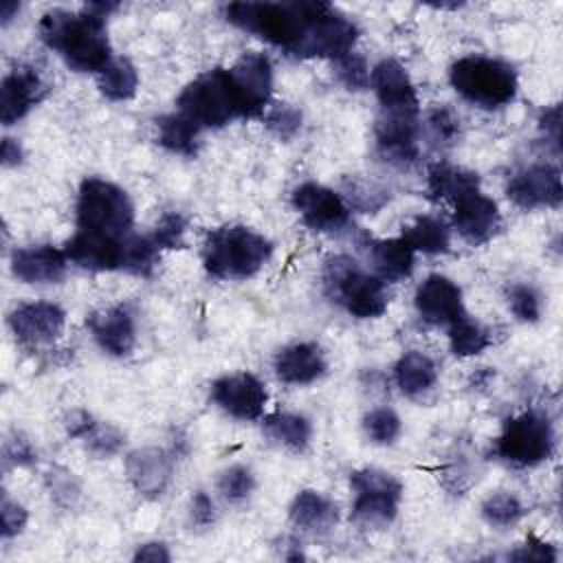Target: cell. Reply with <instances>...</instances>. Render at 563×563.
Masks as SVG:
<instances>
[{
    "instance_id": "6da1fadb",
    "label": "cell",
    "mask_w": 563,
    "mask_h": 563,
    "mask_svg": "<svg viewBox=\"0 0 563 563\" xmlns=\"http://www.w3.org/2000/svg\"><path fill=\"white\" fill-rule=\"evenodd\" d=\"M37 31L42 42L59 53L64 62L77 73L99 75L112 59L106 18L92 13L86 7L79 13L51 9L42 15Z\"/></svg>"
},
{
    "instance_id": "7a4b0ae2",
    "label": "cell",
    "mask_w": 563,
    "mask_h": 563,
    "mask_svg": "<svg viewBox=\"0 0 563 563\" xmlns=\"http://www.w3.org/2000/svg\"><path fill=\"white\" fill-rule=\"evenodd\" d=\"M319 2H231L224 18L233 26L253 33L290 55L301 44Z\"/></svg>"
},
{
    "instance_id": "3957f363",
    "label": "cell",
    "mask_w": 563,
    "mask_h": 563,
    "mask_svg": "<svg viewBox=\"0 0 563 563\" xmlns=\"http://www.w3.org/2000/svg\"><path fill=\"white\" fill-rule=\"evenodd\" d=\"M273 244L262 233L244 224L213 229L202 244V264L211 277L246 279L271 257Z\"/></svg>"
},
{
    "instance_id": "277c9868",
    "label": "cell",
    "mask_w": 563,
    "mask_h": 563,
    "mask_svg": "<svg viewBox=\"0 0 563 563\" xmlns=\"http://www.w3.org/2000/svg\"><path fill=\"white\" fill-rule=\"evenodd\" d=\"M323 286L332 301L341 303L356 319H376L387 310L385 282L363 271L347 255H332L323 264Z\"/></svg>"
},
{
    "instance_id": "5b68a950",
    "label": "cell",
    "mask_w": 563,
    "mask_h": 563,
    "mask_svg": "<svg viewBox=\"0 0 563 563\" xmlns=\"http://www.w3.org/2000/svg\"><path fill=\"white\" fill-rule=\"evenodd\" d=\"M449 79L462 99L486 110L501 108L517 95V75L512 66L484 55L460 57L451 66Z\"/></svg>"
},
{
    "instance_id": "8992f818",
    "label": "cell",
    "mask_w": 563,
    "mask_h": 563,
    "mask_svg": "<svg viewBox=\"0 0 563 563\" xmlns=\"http://www.w3.org/2000/svg\"><path fill=\"white\" fill-rule=\"evenodd\" d=\"M79 231L99 233L108 238H125L134 224V207L128 194L103 178H86L75 205Z\"/></svg>"
},
{
    "instance_id": "52a82bcc",
    "label": "cell",
    "mask_w": 563,
    "mask_h": 563,
    "mask_svg": "<svg viewBox=\"0 0 563 563\" xmlns=\"http://www.w3.org/2000/svg\"><path fill=\"white\" fill-rule=\"evenodd\" d=\"M178 112L202 128H222L231 119L242 117L229 70L213 68L196 77L178 95Z\"/></svg>"
},
{
    "instance_id": "ba28073f",
    "label": "cell",
    "mask_w": 563,
    "mask_h": 563,
    "mask_svg": "<svg viewBox=\"0 0 563 563\" xmlns=\"http://www.w3.org/2000/svg\"><path fill=\"white\" fill-rule=\"evenodd\" d=\"M354 493L352 519L365 528H387L402 499V484L391 473L380 468H361L350 475Z\"/></svg>"
},
{
    "instance_id": "9c48e42d",
    "label": "cell",
    "mask_w": 563,
    "mask_h": 563,
    "mask_svg": "<svg viewBox=\"0 0 563 563\" xmlns=\"http://www.w3.org/2000/svg\"><path fill=\"white\" fill-rule=\"evenodd\" d=\"M554 451L552 422L537 411L510 418L495 440V455L515 466H537Z\"/></svg>"
},
{
    "instance_id": "30bf717a",
    "label": "cell",
    "mask_w": 563,
    "mask_h": 563,
    "mask_svg": "<svg viewBox=\"0 0 563 563\" xmlns=\"http://www.w3.org/2000/svg\"><path fill=\"white\" fill-rule=\"evenodd\" d=\"M358 37L356 24L328 2H319L301 44L292 51L295 57H341L354 51Z\"/></svg>"
},
{
    "instance_id": "8fae6325",
    "label": "cell",
    "mask_w": 563,
    "mask_h": 563,
    "mask_svg": "<svg viewBox=\"0 0 563 563\" xmlns=\"http://www.w3.org/2000/svg\"><path fill=\"white\" fill-rule=\"evenodd\" d=\"M229 77L238 97L242 117H262L271 103L273 66L264 53H244L231 68Z\"/></svg>"
},
{
    "instance_id": "7c38bea8",
    "label": "cell",
    "mask_w": 563,
    "mask_h": 563,
    "mask_svg": "<svg viewBox=\"0 0 563 563\" xmlns=\"http://www.w3.org/2000/svg\"><path fill=\"white\" fill-rule=\"evenodd\" d=\"M290 202L301 222L312 231H341L350 222V207L345 200L319 183L308 180L295 187Z\"/></svg>"
},
{
    "instance_id": "4fadbf2b",
    "label": "cell",
    "mask_w": 563,
    "mask_h": 563,
    "mask_svg": "<svg viewBox=\"0 0 563 563\" xmlns=\"http://www.w3.org/2000/svg\"><path fill=\"white\" fill-rule=\"evenodd\" d=\"M211 400L224 413L238 420H257L264 413L268 394L257 376L249 372H235L213 380Z\"/></svg>"
},
{
    "instance_id": "5bb4252c",
    "label": "cell",
    "mask_w": 563,
    "mask_h": 563,
    "mask_svg": "<svg viewBox=\"0 0 563 563\" xmlns=\"http://www.w3.org/2000/svg\"><path fill=\"white\" fill-rule=\"evenodd\" d=\"M508 198L521 209H556L563 200L561 172L554 165L537 163L530 165L515 176H510L506 187Z\"/></svg>"
},
{
    "instance_id": "9a60e30c",
    "label": "cell",
    "mask_w": 563,
    "mask_h": 563,
    "mask_svg": "<svg viewBox=\"0 0 563 563\" xmlns=\"http://www.w3.org/2000/svg\"><path fill=\"white\" fill-rule=\"evenodd\" d=\"M66 325V312L53 301H26L11 310L9 328L22 345L40 347L57 341Z\"/></svg>"
},
{
    "instance_id": "2e32d148",
    "label": "cell",
    "mask_w": 563,
    "mask_h": 563,
    "mask_svg": "<svg viewBox=\"0 0 563 563\" xmlns=\"http://www.w3.org/2000/svg\"><path fill=\"white\" fill-rule=\"evenodd\" d=\"M374 134H376V145L387 161L407 165L418 158V136H420L418 112L380 110Z\"/></svg>"
},
{
    "instance_id": "e0dca14e",
    "label": "cell",
    "mask_w": 563,
    "mask_h": 563,
    "mask_svg": "<svg viewBox=\"0 0 563 563\" xmlns=\"http://www.w3.org/2000/svg\"><path fill=\"white\" fill-rule=\"evenodd\" d=\"M453 227L473 246L488 242L501 227V213L493 198L479 189L453 202Z\"/></svg>"
},
{
    "instance_id": "ac0fdd59",
    "label": "cell",
    "mask_w": 563,
    "mask_h": 563,
    "mask_svg": "<svg viewBox=\"0 0 563 563\" xmlns=\"http://www.w3.org/2000/svg\"><path fill=\"white\" fill-rule=\"evenodd\" d=\"M413 306L418 314L433 325H451L466 314L460 286L444 275H429L418 286Z\"/></svg>"
},
{
    "instance_id": "d6986e66",
    "label": "cell",
    "mask_w": 563,
    "mask_h": 563,
    "mask_svg": "<svg viewBox=\"0 0 563 563\" xmlns=\"http://www.w3.org/2000/svg\"><path fill=\"white\" fill-rule=\"evenodd\" d=\"M125 473L132 488L143 497H161L174 473V457L158 446H143L125 457Z\"/></svg>"
},
{
    "instance_id": "ffe728a7",
    "label": "cell",
    "mask_w": 563,
    "mask_h": 563,
    "mask_svg": "<svg viewBox=\"0 0 563 563\" xmlns=\"http://www.w3.org/2000/svg\"><path fill=\"white\" fill-rule=\"evenodd\" d=\"M46 95V84L33 66H15L0 86V119L4 125L20 121Z\"/></svg>"
},
{
    "instance_id": "44dd1931",
    "label": "cell",
    "mask_w": 563,
    "mask_h": 563,
    "mask_svg": "<svg viewBox=\"0 0 563 563\" xmlns=\"http://www.w3.org/2000/svg\"><path fill=\"white\" fill-rule=\"evenodd\" d=\"M64 253L68 262L88 271H121L123 238L117 240L77 229V233L66 242Z\"/></svg>"
},
{
    "instance_id": "7402d4cb",
    "label": "cell",
    "mask_w": 563,
    "mask_h": 563,
    "mask_svg": "<svg viewBox=\"0 0 563 563\" xmlns=\"http://www.w3.org/2000/svg\"><path fill=\"white\" fill-rule=\"evenodd\" d=\"M68 257L51 244L18 249L11 255V271L24 284H57L64 279Z\"/></svg>"
},
{
    "instance_id": "603a6c76",
    "label": "cell",
    "mask_w": 563,
    "mask_h": 563,
    "mask_svg": "<svg viewBox=\"0 0 563 563\" xmlns=\"http://www.w3.org/2000/svg\"><path fill=\"white\" fill-rule=\"evenodd\" d=\"M369 86L374 88L380 110H413L418 112L416 88L405 66L391 57L380 59L369 70Z\"/></svg>"
},
{
    "instance_id": "cb8c5ba5",
    "label": "cell",
    "mask_w": 563,
    "mask_h": 563,
    "mask_svg": "<svg viewBox=\"0 0 563 563\" xmlns=\"http://www.w3.org/2000/svg\"><path fill=\"white\" fill-rule=\"evenodd\" d=\"M88 330L97 345L112 356H128L136 343L134 317L123 306H112L88 317Z\"/></svg>"
},
{
    "instance_id": "d4e9b609",
    "label": "cell",
    "mask_w": 563,
    "mask_h": 563,
    "mask_svg": "<svg viewBox=\"0 0 563 563\" xmlns=\"http://www.w3.org/2000/svg\"><path fill=\"white\" fill-rule=\"evenodd\" d=\"M328 369L325 356L317 343H292L277 352L275 374L286 385H308L321 378Z\"/></svg>"
},
{
    "instance_id": "484cf974",
    "label": "cell",
    "mask_w": 563,
    "mask_h": 563,
    "mask_svg": "<svg viewBox=\"0 0 563 563\" xmlns=\"http://www.w3.org/2000/svg\"><path fill=\"white\" fill-rule=\"evenodd\" d=\"M288 517L292 526H297L303 532L325 534L336 526L339 508L332 499L317 490H301L295 495L288 508Z\"/></svg>"
},
{
    "instance_id": "4316f807",
    "label": "cell",
    "mask_w": 563,
    "mask_h": 563,
    "mask_svg": "<svg viewBox=\"0 0 563 563\" xmlns=\"http://www.w3.org/2000/svg\"><path fill=\"white\" fill-rule=\"evenodd\" d=\"M369 262L374 264V275L383 282H400L413 271V251L402 238L391 240H372L369 242Z\"/></svg>"
},
{
    "instance_id": "83f0119b",
    "label": "cell",
    "mask_w": 563,
    "mask_h": 563,
    "mask_svg": "<svg viewBox=\"0 0 563 563\" xmlns=\"http://www.w3.org/2000/svg\"><path fill=\"white\" fill-rule=\"evenodd\" d=\"M394 378H396L398 389L405 396L420 398L422 394H427L435 385L438 367L427 354H422L418 350H411V352H405L396 361Z\"/></svg>"
},
{
    "instance_id": "f1b7e54d",
    "label": "cell",
    "mask_w": 563,
    "mask_h": 563,
    "mask_svg": "<svg viewBox=\"0 0 563 563\" xmlns=\"http://www.w3.org/2000/svg\"><path fill=\"white\" fill-rule=\"evenodd\" d=\"M475 189H479V176L475 172L449 163H435L429 167L427 191L433 200L455 202Z\"/></svg>"
},
{
    "instance_id": "f546056e",
    "label": "cell",
    "mask_w": 563,
    "mask_h": 563,
    "mask_svg": "<svg viewBox=\"0 0 563 563\" xmlns=\"http://www.w3.org/2000/svg\"><path fill=\"white\" fill-rule=\"evenodd\" d=\"M402 240L413 253L418 251L424 255H438L449 251L451 233L442 220L433 216H418L402 227Z\"/></svg>"
},
{
    "instance_id": "4dcf8cb0",
    "label": "cell",
    "mask_w": 563,
    "mask_h": 563,
    "mask_svg": "<svg viewBox=\"0 0 563 563\" xmlns=\"http://www.w3.org/2000/svg\"><path fill=\"white\" fill-rule=\"evenodd\" d=\"M156 128H158V143L165 150L180 156H196L200 128L191 119H187L180 112H172L161 117L156 121Z\"/></svg>"
},
{
    "instance_id": "1f68e13d",
    "label": "cell",
    "mask_w": 563,
    "mask_h": 563,
    "mask_svg": "<svg viewBox=\"0 0 563 563\" xmlns=\"http://www.w3.org/2000/svg\"><path fill=\"white\" fill-rule=\"evenodd\" d=\"M264 431L290 451H303L310 442V422L292 411H273L264 418Z\"/></svg>"
},
{
    "instance_id": "d6a6232c",
    "label": "cell",
    "mask_w": 563,
    "mask_h": 563,
    "mask_svg": "<svg viewBox=\"0 0 563 563\" xmlns=\"http://www.w3.org/2000/svg\"><path fill=\"white\" fill-rule=\"evenodd\" d=\"M97 84L101 95H106L110 101H128L136 95L139 73L130 59L112 57L110 64L97 75Z\"/></svg>"
},
{
    "instance_id": "836d02e7",
    "label": "cell",
    "mask_w": 563,
    "mask_h": 563,
    "mask_svg": "<svg viewBox=\"0 0 563 563\" xmlns=\"http://www.w3.org/2000/svg\"><path fill=\"white\" fill-rule=\"evenodd\" d=\"M490 345V334L484 325L468 319L466 314L449 325V347L455 356L466 358L484 352Z\"/></svg>"
},
{
    "instance_id": "e575fe53",
    "label": "cell",
    "mask_w": 563,
    "mask_h": 563,
    "mask_svg": "<svg viewBox=\"0 0 563 563\" xmlns=\"http://www.w3.org/2000/svg\"><path fill=\"white\" fill-rule=\"evenodd\" d=\"M158 255H161V249L156 246L152 235H125L121 271L147 277V275H152V271L158 262Z\"/></svg>"
},
{
    "instance_id": "d590c367",
    "label": "cell",
    "mask_w": 563,
    "mask_h": 563,
    "mask_svg": "<svg viewBox=\"0 0 563 563\" xmlns=\"http://www.w3.org/2000/svg\"><path fill=\"white\" fill-rule=\"evenodd\" d=\"M79 440L97 457L117 455L123 449V444H125V435L114 424L101 422L97 418L92 420V424L86 429V433Z\"/></svg>"
},
{
    "instance_id": "8d00e7d4",
    "label": "cell",
    "mask_w": 563,
    "mask_h": 563,
    "mask_svg": "<svg viewBox=\"0 0 563 563\" xmlns=\"http://www.w3.org/2000/svg\"><path fill=\"white\" fill-rule=\"evenodd\" d=\"M482 515L490 526H512L523 517V506L512 493H495L482 504Z\"/></svg>"
},
{
    "instance_id": "74e56055",
    "label": "cell",
    "mask_w": 563,
    "mask_h": 563,
    "mask_svg": "<svg viewBox=\"0 0 563 563\" xmlns=\"http://www.w3.org/2000/svg\"><path fill=\"white\" fill-rule=\"evenodd\" d=\"M363 429L367 438L376 444H391L400 435V418L394 409L389 407H376L363 418Z\"/></svg>"
},
{
    "instance_id": "f35d334b",
    "label": "cell",
    "mask_w": 563,
    "mask_h": 563,
    "mask_svg": "<svg viewBox=\"0 0 563 563\" xmlns=\"http://www.w3.org/2000/svg\"><path fill=\"white\" fill-rule=\"evenodd\" d=\"M255 488V477L251 473V468L235 464L222 471V475L218 477V490L227 501H242L246 499Z\"/></svg>"
},
{
    "instance_id": "ab89813d",
    "label": "cell",
    "mask_w": 563,
    "mask_h": 563,
    "mask_svg": "<svg viewBox=\"0 0 563 563\" xmlns=\"http://www.w3.org/2000/svg\"><path fill=\"white\" fill-rule=\"evenodd\" d=\"M46 490L51 499L66 510L75 508L81 499V486L66 468H53L46 473Z\"/></svg>"
},
{
    "instance_id": "60d3db41",
    "label": "cell",
    "mask_w": 563,
    "mask_h": 563,
    "mask_svg": "<svg viewBox=\"0 0 563 563\" xmlns=\"http://www.w3.org/2000/svg\"><path fill=\"white\" fill-rule=\"evenodd\" d=\"M334 73L336 79L347 88V90H363L369 84V68L363 55L350 51L341 57L334 59Z\"/></svg>"
},
{
    "instance_id": "b9f144b4",
    "label": "cell",
    "mask_w": 563,
    "mask_h": 563,
    "mask_svg": "<svg viewBox=\"0 0 563 563\" xmlns=\"http://www.w3.org/2000/svg\"><path fill=\"white\" fill-rule=\"evenodd\" d=\"M264 125L282 141L295 136L301 128V112L288 103H275L262 114Z\"/></svg>"
},
{
    "instance_id": "7bdbcfd3",
    "label": "cell",
    "mask_w": 563,
    "mask_h": 563,
    "mask_svg": "<svg viewBox=\"0 0 563 563\" xmlns=\"http://www.w3.org/2000/svg\"><path fill=\"white\" fill-rule=\"evenodd\" d=\"M427 130L438 145H453L460 134V119L446 106H435L424 117Z\"/></svg>"
},
{
    "instance_id": "ee69618b",
    "label": "cell",
    "mask_w": 563,
    "mask_h": 563,
    "mask_svg": "<svg viewBox=\"0 0 563 563\" xmlns=\"http://www.w3.org/2000/svg\"><path fill=\"white\" fill-rule=\"evenodd\" d=\"M508 306L519 321L534 323L541 317V295L528 284H515L508 288Z\"/></svg>"
},
{
    "instance_id": "f6af8a7d",
    "label": "cell",
    "mask_w": 563,
    "mask_h": 563,
    "mask_svg": "<svg viewBox=\"0 0 563 563\" xmlns=\"http://www.w3.org/2000/svg\"><path fill=\"white\" fill-rule=\"evenodd\" d=\"M185 231H187V220L178 211H167L156 222L152 240L156 242V246L161 251L163 249H180L185 244Z\"/></svg>"
},
{
    "instance_id": "bcb514c9",
    "label": "cell",
    "mask_w": 563,
    "mask_h": 563,
    "mask_svg": "<svg viewBox=\"0 0 563 563\" xmlns=\"http://www.w3.org/2000/svg\"><path fill=\"white\" fill-rule=\"evenodd\" d=\"M345 191H347V200H350L347 207H356L365 213L376 211L387 200V194L372 183L352 180V183H345Z\"/></svg>"
},
{
    "instance_id": "7dc6e473",
    "label": "cell",
    "mask_w": 563,
    "mask_h": 563,
    "mask_svg": "<svg viewBox=\"0 0 563 563\" xmlns=\"http://www.w3.org/2000/svg\"><path fill=\"white\" fill-rule=\"evenodd\" d=\"M2 510V537L4 539H11V537H18L22 530H24V526H26V519H29V512H26V508L20 504V501H15V499H11L7 493L2 495V506H0Z\"/></svg>"
},
{
    "instance_id": "c3c4849f",
    "label": "cell",
    "mask_w": 563,
    "mask_h": 563,
    "mask_svg": "<svg viewBox=\"0 0 563 563\" xmlns=\"http://www.w3.org/2000/svg\"><path fill=\"white\" fill-rule=\"evenodd\" d=\"M37 460V451L22 433H13L4 442V462L11 466H31Z\"/></svg>"
},
{
    "instance_id": "681fc988",
    "label": "cell",
    "mask_w": 563,
    "mask_h": 563,
    "mask_svg": "<svg viewBox=\"0 0 563 563\" xmlns=\"http://www.w3.org/2000/svg\"><path fill=\"white\" fill-rule=\"evenodd\" d=\"M510 559L512 561H539V563L545 561V563H552V561H556V552L550 543H545L537 537H528V541L517 552H512Z\"/></svg>"
},
{
    "instance_id": "f907efd6",
    "label": "cell",
    "mask_w": 563,
    "mask_h": 563,
    "mask_svg": "<svg viewBox=\"0 0 563 563\" xmlns=\"http://www.w3.org/2000/svg\"><path fill=\"white\" fill-rule=\"evenodd\" d=\"M216 521V506L211 501V497L202 490H198L191 499V523L207 528Z\"/></svg>"
},
{
    "instance_id": "816d5d0a",
    "label": "cell",
    "mask_w": 563,
    "mask_h": 563,
    "mask_svg": "<svg viewBox=\"0 0 563 563\" xmlns=\"http://www.w3.org/2000/svg\"><path fill=\"white\" fill-rule=\"evenodd\" d=\"M541 130L545 132V136L552 141L554 150L559 152V139H561V110L559 106H552L550 110H545L541 114Z\"/></svg>"
},
{
    "instance_id": "f5cc1de1",
    "label": "cell",
    "mask_w": 563,
    "mask_h": 563,
    "mask_svg": "<svg viewBox=\"0 0 563 563\" xmlns=\"http://www.w3.org/2000/svg\"><path fill=\"white\" fill-rule=\"evenodd\" d=\"M134 561H145V563H167L169 561V552L165 543L158 541H150L139 545V550L134 552Z\"/></svg>"
},
{
    "instance_id": "db71d44e",
    "label": "cell",
    "mask_w": 563,
    "mask_h": 563,
    "mask_svg": "<svg viewBox=\"0 0 563 563\" xmlns=\"http://www.w3.org/2000/svg\"><path fill=\"white\" fill-rule=\"evenodd\" d=\"M92 420H95V418H92L88 411L75 409V411H70V413L66 416V422H64L66 433H68L70 438H81V435L86 433V429L92 424Z\"/></svg>"
},
{
    "instance_id": "11a10c76",
    "label": "cell",
    "mask_w": 563,
    "mask_h": 563,
    "mask_svg": "<svg viewBox=\"0 0 563 563\" xmlns=\"http://www.w3.org/2000/svg\"><path fill=\"white\" fill-rule=\"evenodd\" d=\"M2 165L4 167H15V165H20L22 163V147H20V143L15 141V139H2Z\"/></svg>"
},
{
    "instance_id": "9f6ffc18",
    "label": "cell",
    "mask_w": 563,
    "mask_h": 563,
    "mask_svg": "<svg viewBox=\"0 0 563 563\" xmlns=\"http://www.w3.org/2000/svg\"><path fill=\"white\" fill-rule=\"evenodd\" d=\"M18 11H20V4H18V2H11V0L4 2V4H2V13H0V18H2L0 22H2V24H9L11 18H13Z\"/></svg>"
}]
</instances>
